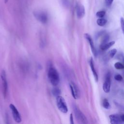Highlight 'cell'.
I'll return each instance as SVG.
<instances>
[{"label": "cell", "instance_id": "obj_22", "mask_svg": "<svg viewBox=\"0 0 124 124\" xmlns=\"http://www.w3.org/2000/svg\"><path fill=\"white\" fill-rule=\"evenodd\" d=\"M114 78L115 80H116L117 81H122L123 80V77L120 74H117V75H115Z\"/></svg>", "mask_w": 124, "mask_h": 124}, {"label": "cell", "instance_id": "obj_11", "mask_svg": "<svg viewBox=\"0 0 124 124\" xmlns=\"http://www.w3.org/2000/svg\"><path fill=\"white\" fill-rule=\"evenodd\" d=\"M109 118L110 119V122L111 124H119L123 123L121 119V115L111 114L109 116Z\"/></svg>", "mask_w": 124, "mask_h": 124}, {"label": "cell", "instance_id": "obj_27", "mask_svg": "<svg viewBox=\"0 0 124 124\" xmlns=\"http://www.w3.org/2000/svg\"><path fill=\"white\" fill-rule=\"evenodd\" d=\"M123 62H124V57H123Z\"/></svg>", "mask_w": 124, "mask_h": 124}, {"label": "cell", "instance_id": "obj_16", "mask_svg": "<svg viewBox=\"0 0 124 124\" xmlns=\"http://www.w3.org/2000/svg\"><path fill=\"white\" fill-rule=\"evenodd\" d=\"M102 105H103V107L106 109H109L110 108V104H109V102L108 101V100L106 98H105L103 100V102H102Z\"/></svg>", "mask_w": 124, "mask_h": 124}, {"label": "cell", "instance_id": "obj_5", "mask_svg": "<svg viewBox=\"0 0 124 124\" xmlns=\"http://www.w3.org/2000/svg\"><path fill=\"white\" fill-rule=\"evenodd\" d=\"M9 107L11 110L12 114L13 119L15 120V121L17 123H20L22 120V119L21 117V115H20L18 110L16 108V107L12 104H11L10 105Z\"/></svg>", "mask_w": 124, "mask_h": 124}, {"label": "cell", "instance_id": "obj_6", "mask_svg": "<svg viewBox=\"0 0 124 124\" xmlns=\"http://www.w3.org/2000/svg\"><path fill=\"white\" fill-rule=\"evenodd\" d=\"M69 86L71 92V94L73 98L75 99H78L80 96V91L78 86L73 82H71L69 84Z\"/></svg>", "mask_w": 124, "mask_h": 124}, {"label": "cell", "instance_id": "obj_21", "mask_svg": "<svg viewBox=\"0 0 124 124\" xmlns=\"http://www.w3.org/2000/svg\"><path fill=\"white\" fill-rule=\"evenodd\" d=\"M120 22H121V29L123 31V33L124 35V18L123 17H121L120 19Z\"/></svg>", "mask_w": 124, "mask_h": 124}, {"label": "cell", "instance_id": "obj_1", "mask_svg": "<svg viewBox=\"0 0 124 124\" xmlns=\"http://www.w3.org/2000/svg\"><path fill=\"white\" fill-rule=\"evenodd\" d=\"M47 77L50 83L54 86H56L60 82V76L57 69L54 67H49L47 72Z\"/></svg>", "mask_w": 124, "mask_h": 124}, {"label": "cell", "instance_id": "obj_25", "mask_svg": "<svg viewBox=\"0 0 124 124\" xmlns=\"http://www.w3.org/2000/svg\"><path fill=\"white\" fill-rule=\"evenodd\" d=\"M121 119L123 123H124V114H121Z\"/></svg>", "mask_w": 124, "mask_h": 124}, {"label": "cell", "instance_id": "obj_20", "mask_svg": "<svg viewBox=\"0 0 124 124\" xmlns=\"http://www.w3.org/2000/svg\"><path fill=\"white\" fill-rule=\"evenodd\" d=\"M117 52V49H115V48H114V49H111L109 52V56L111 58H113L114 55H115V54Z\"/></svg>", "mask_w": 124, "mask_h": 124}, {"label": "cell", "instance_id": "obj_8", "mask_svg": "<svg viewBox=\"0 0 124 124\" xmlns=\"http://www.w3.org/2000/svg\"><path fill=\"white\" fill-rule=\"evenodd\" d=\"M110 74L109 73H107L106 76L105 80L103 84V90L106 93H108L109 92L110 90V85H111V79H110Z\"/></svg>", "mask_w": 124, "mask_h": 124}, {"label": "cell", "instance_id": "obj_24", "mask_svg": "<svg viewBox=\"0 0 124 124\" xmlns=\"http://www.w3.org/2000/svg\"><path fill=\"white\" fill-rule=\"evenodd\" d=\"M70 124H74L73 117V114L72 113H71L70 115Z\"/></svg>", "mask_w": 124, "mask_h": 124}, {"label": "cell", "instance_id": "obj_15", "mask_svg": "<svg viewBox=\"0 0 124 124\" xmlns=\"http://www.w3.org/2000/svg\"><path fill=\"white\" fill-rule=\"evenodd\" d=\"M61 93V91L60 89L57 87H54L52 90V93L54 96L56 97H57L58 95H60Z\"/></svg>", "mask_w": 124, "mask_h": 124}, {"label": "cell", "instance_id": "obj_12", "mask_svg": "<svg viewBox=\"0 0 124 124\" xmlns=\"http://www.w3.org/2000/svg\"><path fill=\"white\" fill-rule=\"evenodd\" d=\"M89 64H90V66L91 69V70L92 71V73L93 74V75L94 76V78H95V80L96 82L98 81V74L95 70L94 66V63H93V61L92 58H91L90 61H89Z\"/></svg>", "mask_w": 124, "mask_h": 124}, {"label": "cell", "instance_id": "obj_18", "mask_svg": "<svg viewBox=\"0 0 124 124\" xmlns=\"http://www.w3.org/2000/svg\"><path fill=\"white\" fill-rule=\"evenodd\" d=\"M62 5L65 8H68L70 4L69 0H61Z\"/></svg>", "mask_w": 124, "mask_h": 124}, {"label": "cell", "instance_id": "obj_14", "mask_svg": "<svg viewBox=\"0 0 124 124\" xmlns=\"http://www.w3.org/2000/svg\"><path fill=\"white\" fill-rule=\"evenodd\" d=\"M107 22V20L103 17L99 18L96 21V23H97V25H99V26H104L105 25H106Z\"/></svg>", "mask_w": 124, "mask_h": 124}, {"label": "cell", "instance_id": "obj_23", "mask_svg": "<svg viewBox=\"0 0 124 124\" xmlns=\"http://www.w3.org/2000/svg\"><path fill=\"white\" fill-rule=\"evenodd\" d=\"M113 1V0H105L106 4L108 6H110L112 3Z\"/></svg>", "mask_w": 124, "mask_h": 124}, {"label": "cell", "instance_id": "obj_10", "mask_svg": "<svg viewBox=\"0 0 124 124\" xmlns=\"http://www.w3.org/2000/svg\"><path fill=\"white\" fill-rule=\"evenodd\" d=\"M76 12L77 17L79 19L82 18L85 15V8L83 5L80 3L77 4L76 8Z\"/></svg>", "mask_w": 124, "mask_h": 124}, {"label": "cell", "instance_id": "obj_7", "mask_svg": "<svg viewBox=\"0 0 124 124\" xmlns=\"http://www.w3.org/2000/svg\"><path fill=\"white\" fill-rule=\"evenodd\" d=\"M0 77L2 82L3 86V94L4 97L6 96L8 92V83L6 78V73L4 70H2L0 73Z\"/></svg>", "mask_w": 124, "mask_h": 124}, {"label": "cell", "instance_id": "obj_4", "mask_svg": "<svg viewBox=\"0 0 124 124\" xmlns=\"http://www.w3.org/2000/svg\"><path fill=\"white\" fill-rule=\"evenodd\" d=\"M73 110L76 119L79 122L83 124L87 123V120L86 117L76 105H73Z\"/></svg>", "mask_w": 124, "mask_h": 124}, {"label": "cell", "instance_id": "obj_2", "mask_svg": "<svg viewBox=\"0 0 124 124\" xmlns=\"http://www.w3.org/2000/svg\"><path fill=\"white\" fill-rule=\"evenodd\" d=\"M33 14L35 18L40 22L43 24H46L48 22V17L46 12L43 11L37 10L34 11Z\"/></svg>", "mask_w": 124, "mask_h": 124}, {"label": "cell", "instance_id": "obj_26", "mask_svg": "<svg viewBox=\"0 0 124 124\" xmlns=\"http://www.w3.org/2000/svg\"><path fill=\"white\" fill-rule=\"evenodd\" d=\"M8 0H4V2H5V3H6L8 1Z\"/></svg>", "mask_w": 124, "mask_h": 124}, {"label": "cell", "instance_id": "obj_13", "mask_svg": "<svg viewBox=\"0 0 124 124\" xmlns=\"http://www.w3.org/2000/svg\"><path fill=\"white\" fill-rule=\"evenodd\" d=\"M115 44V41H111L109 42H107L103 45L100 46V48L102 50H106L109 48L111 46H112Z\"/></svg>", "mask_w": 124, "mask_h": 124}, {"label": "cell", "instance_id": "obj_17", "mask_svg": "<svg viewBox=\"0 0 124 124\" xmlns=\"http://www.w3.org/2000/svg\"><path fill=\"white\" fill-rule=\"evenodd\" d=\"M114 67L116 69H118V70H121V69H124V65L120 62H116L114 64Z\"/></svg>", "mask_w": 124, "mask_h": 124}, {"label": "cell", "instance_id": "obj_9", "mask_svg": "<svg viewBox=\"0 0 124 124\" xmlns=\"http://www.w3.org/2000/svg\"><path fill=\"white\" fill-rule=\"evenodd\" d=\"M84 37L86 39V40L88 41L89 44L91 46V48L92 51V53H93V55L94 57H96L97 55V51L94 46V44L92 39V38L91 37V36H90V34H88V33H85L84 34Z\"/></svg>", "mask_w": 124, "mask_h": 124}, {"label": "cell", "instance_id": "obj_19", "mask_svg": "<svg viewBox=\"0 0 124 124\" xmlns=\"http://www.w3.org/2000/svg\"><path fill=\"white\" fill-rule=\"evenodd\" d=\"M106 12L104 11H100L97 12L96 13V16L98 17L99 18H102L105 15Z\"/></svg>", "mask_w": 124, "mask_h": 124}, {"label": "cell", "instance_id": "obj_3", "mask_svg": "<svg viewBox=\"0 0 124 124\" xmlns=\"http://www.w3.org/2000/svg\"><path fill=\"white\" fill-rule=\"evenodd\" d=\"M56 104L58 109L62 112L66 113L68 112V108L65 99L60 95L56 97Z\"/></svg>", "mask_w": 124, "mask_h": 124}]
</instances>
